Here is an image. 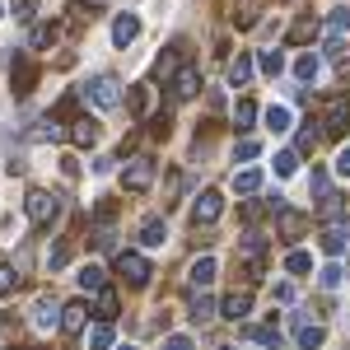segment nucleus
<instances>
[{
  "label": "nucleus",
  "mask_w": 350,
  "mask_h": 350,
  "mask_svg": "<svg viewBox=\"0 0 350 350\" xmlns=\"http://www.w3.org/2000/svg\"><path fill=\"white\" fill-rule=\"evenodd\" d=\"M122 187L126 191H150L154 187V159L150 154H131L122 163Z\"/></svg>",
  "instance_id": "f257e3e1"
},
{
  "label": "nucleus",
  "mask_w": 350,
  "mask_h": 350,
  "mask_svg": "<svg viewBox=\"0 0 350 350\" xmlns=\"http://www.w3.org/2000/svg\"><path fill=\"white\" fill-rule=\"evenodd\" d=\"M24 211L38 229H47V224H56V215H61V196H52V191H28Z\"/></svg>",
  "instance_id": "f03ea898"
},
{
  "label": "nucleus",
  "mask_w": 350,
  "mask_h": 350,
  "mask_svg": "<svg viewBox=\"0 0 350 350\" xmlns=\"http://www.w3.org/2000/svg\"><path fill=\"white\" fill-rule=\"evenodd\" d=\"M117 275H122L126 285H135V290H145L150 275H154V267H150L140 252H117Z\"/></svg>",
  "instance_id": "7ed1b4c3"
},
{
  "label": "nucleus",
  "mask_w": 350,
  "mask_h": 350,
  "mask_svg": "<svg viewBox=\"0 0 350 350\" xmlns=\"http://www.w3.org/2000/svg\"><path fill=\"white\" fill-rule=\"evenodd\" d=\"M84 94L98 103V108H122V80L117 75H94L84 84Z\"/></svg>",
  "instance_id": "20e7f679"
},
{
  "label": "nucleus",
  "mask_w": 350,
  "mask_h": 350,
  "mask_svg": "<svg viewBox=\"0 0 350 350\" xmlns=\"http://www.w3.org/2000/svg\"><path fill=\"white\" fill-rule=\"evenodd\" d=\"M33 84H38V61H33V56H14V61H10V89H14L19 98H28Z\"/></svg>",
  "instance_id": "39448f33"
},
{
  "label": "nucleus",
  "mask_w": 350,
  "mask_h": 350,
  "mask_svg": "<svg viewBox=\"0 0 350 350\" xmlns=\"http://www.w3.org/2000/svg\"><path fill=\"white\" fill-rule=\"evenodd\" d=\"M346 126H350V98H332L327 112H323V135L327 140H341Z\"/></svg>",
  "instance_id": "423d86ee"
},
{
  "label": "nucleus",
  "mask_w": 350,
  "mask_h": 350,
  "mask_svg": "<svg viewBox=\"0 0 350 350\" xmlns=\"http://www.w3.org/2000/svg\"><path fill=\"white\" fill-rule=\"evenodd\" d=\"M219 211H224V201H219V191L215 187H206L201 196H196V206H191V224L201 229V224H215Z\"/></svg>",
  "instance_id": "0eeeda50"
},
{
  "label": "nucleus",
  "mask_w": 350,
  "mask_h": 350,
  "mask_svg": "<svg viewBox=\"0 0 350 350\" xmlns=\"http://www.w3.org/2000/svg\"><path fill=\"white\" fill-rule=\"evenodd\" d=\"M168 89H173V98H196V94H201V70H196V66H178L173 80H168Z\"/></svg>",
  "instance_id": "6e6552de"
},
{
  "label": "nucleus",
  "mask_w": 350,
  "mask_h": 350,
  "mask_svg": "<svg viewBox=\"0 0 350 350\" xmlns=\"http://www.w3.org/2000/svg\"><path fill=\"white\" fill-rule=\"evenodd\" d=\"M295 341H299V350H318L327 341V332L318 323H304V313H295Z\"/></svg>",
  "instance_id": "1a4fd4ad"
},
{
  "label": "nucleus",
  "mask_w": 350,
  "mask_h": 350,
  "mask_svg": "<svg viewBox=\"0 0 350 350\" xmlns=\"http://www.w3.org/2000/svg\"><path fill=\"white\" fill-rule=\"evenodd\" d=\"M247 313H252V295L247 290H239V295H229L219 304V318H229V323H243Z\"/></svg>",
  "instance_id": "9d476101"
},
{
  "label": "nucleus",
  "mask_w": 350,
  "mask_h": 350,
  "mask_svg": "<svg viewBox=\"0 0 350 350\" xmlns=\"http://www.w3.org/2000/svg\"><path fill=\"white\" fill-rule=\"evenodd\" d=\"M304 229H308V215H304V211H280V215H275V234H280V239H299Z\"/></svg>",
  "instance_id": "9b49d317"
},
{
  "label": "nucleus",
  "mask_w": 350,
  "mask_h": 350,
  "mask_svg": "<svg viewBox=\"0 0 350 350\" xmlns=\"http://www.w3.org/2000/svg\"><path fill=\"white\" fill-rule=\"evenodd\" d=\"M61 308H66V304H56L52 295H42L33 304V323L38 327H61Z\"/></svg>",
  "instance_id": "f8f14e48"
},
{
  "label": "nucleus",
  "mask_w": 350,
  "mask_h": 350,
  "mask_svg": "<svg viewBox=\"0 0 350 350\" xmlns=\"http://www.w3.org/2000/svg\"><path fill=\"white\" fill-rule=\"evenodd\" d=\"M163 239H168L163 215H145V219H140V243H145V247H163Z\"/></svg>",
  "instance_id": "ddd939ff"
},
{
  "label": "nucleus",
  "mask_w": 350,
  "mask_h": 350,
  "mask_svg": "<svg viewBox=\"0 0 350 350\" xmlns=\"http://www.w3.org/2000/svg\"><path fill=\"white\" fill-rule=\"evenodd\" d=\"M215 257H211V252H206V257H196V262H191V271H187V280H191V290H206V285H211V280H215Z\"/></svg>",
  "instance_id": "4468645a"
},
{
  "label": "nucleus",
  "mask_w": 350,
  "mask_h": 350,
  "mask_svg": "<svg viewBox=\"0 0 350 350\" xmlns=\"http://www.w3.org/2000/svg\"><path fill=\"white\" fill-rule=\"evenodd\" d=\"M84 323H89V308H84V304H66V308H61V332H66V336H80Z\"/></svg>",
  "instance_id": "2eb2a0df"
},
{
  "label": "nucleus",
  "mask_w": 350,
  "mask_h": 350,
  "mask_svg": "<svg viewBox=\"0 0 350 350\" xmlns=\"http://www.w3.org/2000/svg\"><path fill=\"white\" fill-rule=\"evenodd\" d=\"M135 38H140V19H135V14H117V24H112V42H117V47H131Z\"/></svg>",
  "instance_id": "dca6fc26"
},
{
  "label": "nucleus",
  "mask_w": 350,
  "mask_h": 350,
  "mask_svg": "<svg viewBox=\"0 0 350 350\" xmlns=\"http://www.w3.org/2000/svg\"><path fill=\"white\" fill-rule=\"evenodd\" d=\"M70 140H75L80 150L98 145V122H94V117H75V122H70Z\"/></svg>",
  "instance_id": "f3484780"
},
{
  "label": "nucleus",
  "mask_w": 350,
  "mask_h": 350,
  "mask_svg": "<svg viewBox=\"0 0 350 350\" xmlns=\"http://www.w3.org/2000/svg\"><path fill=\"white\" fill-rule=\"evenodd\" d=\"M247 80H252V56L239 52L234 61H229V84H234V89H243Z\"/></svg>",
  "instance_id": "a211bd4d"
},
{
  "label": "nucleus",
  "mask_w": 350,
  "mask_h": 350,
  "mask_svg": "<svg viewBox=\"0 0 350 350\" xmlns=\"http://www.w3.org/2000/svg\"><path fill=\"white\" fill-rule=\"evenodd\" d=\"M150 108H154V84H135L131 89V112L135 117H150Z\"/></svg>",
  "instance_id": "6ab92c4d"
},
{
  "label": "nucleus",
  "mask_w": 350,
  "mask_h": 350,
  "mask_svg": "<svg viewBox=\"0 0 350 350\" xmlns=\"http://www.w3.org/2000/svg\"><path fill=\"white\" fill-rule=\"evenodd\" d=\"M191 318H196V323H211V318H215V299L206 295V290L191 295Z\"/></svg>",
  "instance_id": "aec40b11"
},
{
  "label": "nucleus",
  "mask_w": 350,
  "mask_h": 350,
  "mask_svg": "<svg viewBox=\"0 0 350 350\" xmlns=\"http://www.w3.org/2000/svg\"><path fill=\"white\" fill-rule=\"evenodd\" d=\"M56 135H61V122H56V117H42V122H33L28 140H33V145H42V140H56Z\"/></svg>",
  "instance_id": "412c9836"
},
{
  "label": "nucleus",
  "mask_w": 350,
  "mask_h": 350,
  "mask_svg": "<svg viewBox=\"0 0 350 350\" xmlns=\"http://www.w3.org/2000/svg\"><path fill=\"white\" fill-rule=\"evenodd\" d=\"M108 271L103 267H84L80 271V290H89V295H98V290H108V280H103Z\"/></svg>",
  "instance_id": "4be33fe9"
},
{
  "label": "nucleus",
  "mask_w": 350,
  "mask_h": 350,
  "mask_svg": "<svg viewBox=\"0 0 350 350\" xmlns=\"http://www.w3.org/2000/svg\"><path fill=\"white\" fill-rule=\"evenodd\" d=\"M323 252L327 257H341V252H346V229H341V224H332L323 234Z\"/></svg>",
  "instance_id": "5701e85b"
},
{
  "label": "nucleus",
  "mask_w": 350,
  "mask_h": 350,
  "mask_svg": "<svg viewBox=\"0 0 350 350\" xmlns=\"http://www.w3.org/2000/svg\"><path fill=\"white\" fill-rule=\"evenodd\" d=\"M318 70H323V61H318L313 52H304V56L295 61V75H299L304 84H308V80H318Z\"/></svg>",
  "instance_id": "b1692460"
},
{
  "label": "nucleus",
  "mask_w": 350,
  "mask_h": 350,
  "mask_svg": "<svg viewBox=\"0 0 350 350\" xmlns=\"http://www.w3.org/2000/svg\"><path fill=\"white\" fill-rule=\"evenodd\" d=\"M56 38H61V28H56V24H38V28H33V42H28V47H33V52H42V47H52Z\"/></svg>",
  "instance_id": "393cba45"
},
{
  "label": "nucleus",
  "mask_w": 350,
  "mask_h": 350,
  "mask_svg": "<svg viewBox=\"0 0 350 350\" xmlns=\"http://www.w3.org/2000/svg\"><path fill=\"white\" fill-rule=\"evenodd\" d=\"M257 187H262V173H257V168H243V173H234V191L252 196Z\"/></svg>",
  "instance_id": "a878e982"
},
{
  "label": "nucleus",
  "mask_w": 350,
  "mask_h": 350,
  "mask_svg": "<svg viewBox=\"0 0 350 350\" xmlns=\"http://www.w3.org/2000/svg\"><path fill=\"white\" fill-rule=\"evenodd\" d=\"M318 19H313V14H308V19H299L295 28H290V42H308V38H318Z\"/></svg>",
  "instance_id": "bb28decb"
},
{
  "label": "nucleus",
  "mask_w": 350,
  "mask_h": 350,
  "mask_svg": "<svg viewBox=\"0 0 350 350\" xmlns=\"http://www.w3.org/2000/svg\"><path fill=\"white\" fill-rule=\"evenodd\" d=\"M295 168H299V150H280L275 154V178H290Z\"/></svg>",
  "instance_id": "cd10ccee"
},
{
  "label": "nucleus",
  "mask_w": 350,
  "mask_h": 350,
  "mask_svg": "<svg viewBox=\"0 0 350 350\" xmlns=\"http://www.w3.org/2000/svg\"><path fill=\"white\" fill-rule=\"evenodd\" d=\"M252 122H257V108H252L247 98H239V108H234V126H239V131H247Z\"/></svg>",
  "instance_id": "c85d7f7f"
},
{
  "label": "nucleus",
  "mask_w": 350,
  "mask_h": 350,
  "mask_svg": "<svg viewBox=\"0 0 350 350\" xmlns=\"http://www.w3.org/2000/svg\"><path fill=\"white\" fill-rule=\"evenodd\" d=\"M112 346V323H98L89 332V350H108Z\"/></svg>",
  "instance_id": "c756f323"
},
{
  "label": "nucleus",
  "mask_w": 350,
  "mask_h": 350,
  "mask_svg": "<svg viewBox=\"0 0 350 350\" xmlns=\"http://www.w3.org/2000/svg\"><path fill=\"white\" fill-rule=\"evenodd\" d=\"M267 126L271 131H290V108H280V103L267 108Z\"/></svg>",
  "instance_id": "7c9ffc66"
},
{
  "label": "nucleus",
  "mask_w": 350,
  "mask_h": 350,
  "mask_svg": "<svg viewBox=\"0 0 350 350\" xmlns=\"http://www.w3.org/2000/svg\"><path fill=\"white\" fill-rule=\"evenodd\" d=\"M285 271H290V275H304V271H313V257H308V252H290V257H285Z\"/></svg>",
  "instance_id": "2f4dec72"
},
{
  "label": "nucleus",
  "mask_w": 350,
  "mask_h": 350,
  "mask_svg": "<svg viewBox=\"0 0 350 350\" xmlns=\"http://www.w3.org/2000/svg\"><path fill=\"white\" fill-rule=\"evenodd\" d=\"M98 318H103V323L117 318V295H112V290H98Z\"/></svg>",
  "instance_id": "473e14b6"
},
{
  "label": "nucleus",
  "mask_w": 350,
  "mask_h": 350,
  "mask_svg": "<svg viewBox=\"0 0 350 350\" xmlns=\"http://www.w3.org/2000/svg\"><path fill=\"white\" fill-rule=\"evenodd\" d=\"M66 262H70V243H52V252H47V267L61 271Z\"/></svg>",
  "instance_id": "72a5a7b5"
},
{
  "label": "nucleus",
  "mask_w": 350,
  "mask_h": 350,
  "mask_svg": "<svg viewBox=\"0 0 350 350\" xmlns=\"http://www.w3.org/2000/svg\"><path fill=\"white\" fill-rule=\"evenodd\" d=\"M318 285H323V290H336V285H341V267H336V262H327V267L318 271Z\"/></svg>",
  "instance_id": "f704fd0d"
},
{
  "label": "nucleus",
  "mask_w": 350,
  "mask_h": 350,
  "mask_svg": "<svg viewBox=\"0 0 350 350\" xmlns=\"http://www.w3.org/2000/svg\"><path fill=\"white\" fill-rule=\"evenodd\" d=\"M257 66H262L267 75H280V70H285V56H280V52H262V61H257Z\"/></svg>",
  "instance_id": "c9c22d12"
},
{
  "label": "nucleus",
  "mask_w": 350,
  "mask_h": 350,
  "mask_svg": "<svg viewBox=\"0 0 350 350\" xmlns=\"http://www.w3.org/2000/svg\"><path fill=\"white\" fill-rule=\"evenodd\" d=\"M252 336H257V341H262V346L280 350V327H257V332H252Z\"/></svg>",
  "instance_id": "e433bc0d"
},
{
  "label": "nucleus",
  "mask_w": 350,
  "mask_h": 350,
  "mask_svg": "<svg viewBox=\"0 0 350 350\" xmlns=\"http://www.w3.org/2000/svg\"><path fill=\"white\" fill-rule=\"evenodd\" d=\"M323 219H341V196H336V191L323 196Z\"/></svg>",
  "instance_id": "4c0bfd02"
},
{
  "label": "nucleus",
  "mask_w": 350,
  "mask_h": 350,
  "mask_svg": "<svg viewBox=\"0 0 350 350\" xmlns=\"http://www.w3.org/2000/svg\"><path fill=\"white\" fill-rule=\"evenodd\" d=\"M308 187L318 191V201H323L327 191H332V187H327V173H323V168H313V183H308Z\"/></svg>",
  "instance_id": "58836bf2"
},
{
  "label": "nucleus",
  "mask_w": 350,
  "mask_h": 350,
  "mask_svg": "<svg viewBox=\"0 0 350 350\" xmlns=\"http://www.w3.org/2000/svg\"><path fill=\"white\" fill-rule=\"evenodd\" d=\"M14 280H19L14 271H10V267H0V299H5V295H10V290H14Z\"/></svg>",
  "instance_id": "ea45409f"
},
{
  "label": "nucleus",
  "mask_w": 350,
  "mask_h": 350,
  "mask_svg": "<svg viewBox=\"0 0 350 350\" xmlns=\"http://www.w3.org/2000/svg\"><path fill=\"white\" fill-rule=\"evenodd\" d=\"M257 154H262L257 140H239V159H257Z\"/></svg>",
  "instance_id": "a19ab883"
},
{
  "label": "nucleus",
  "mask_w": 350,
  "mask_h": 350,
  "mask_svg": "<svg viewBox=\"0 0 350 350\" xmlns=\"http://www.w3.org/2000/svg\"><path fill=\"white\" fill-rule=\"evenodd\" d=\"M33 10H38V0H14V19H33Z\"/></svg>",
  "instance_id": "79ce46f5"
},
{
  "label": "nucleus",
  "mask_w": 350,
  "mask_h": 350,
  "mask_svg": "<svg viewBox=\"0 0 350 350\" xmlns=\"http://www.w3.org/2000/svg\"><path fill=\"white\" fill-rule=\"evenodd\" d=\"M163 350H191V336H168Z\"/></svg>",
  "instance_id": "37998d69"
},
{
  "label": "nucleus",
  "mask_w": 350,
  "mask_h": 350,
  "mask_svg": "<svg viewBox=\"0 0 350 350\" xmlns=\"http://www.w3.org/2000/svg\"><path fill=\"white\" fill-rule=\"evenodd\" d=\"M332 24L341 28V33H350V10H336V14H332Z\"/></svg>",
  "instance_id": "c03bdc74"
},
{
  "label": "nucleus",
  "mask_w": 350,
  "mask_h": 350,
  "mask_svg": "<svg viewBox=\"0 0 350 350\" xmlns=\"http://www.w3.org/2000/svg\"><path fill=\"white\" fill-rule=\"evenodd\" d=\"M336 173H341V178H350V150H341V154H336Z\"/></svg>",
  "instance_id": "a18cd8bd"
},
{
  "label": "nucleus",
  "mask_w": 350,
  "mask_h": 350,
  "mask_svg": "<svg viewBox=\"0 0 350 350\" xmlns=\"http://www.w3.org/2000/svg\"><path fill=\"white\" fill-rule=\"evenodd\" d=\"M219 350H234V346H219Z\"/></svg>",
  "instance_id": "49530a36"
},
{
  "label": "nucleus",
  "mask_w": 350,
  "mask_h": 350,
  "mask_svg": "<svg viewBox=\"0 0 350 350\" xmlns=\"http://www.w3.org/2000/svg\"><path fill=\"white\" fill-rule=\"evenodd\" d=\"M122 350H135V346H122Z\"/></svg>",
  "instance_id": "de8ad7c7"
},
{
  "label": "nucleus",
  "mask_w": 350,
  "mask_h": 350,
  "mask_svg": "<svg viewBox=\"0 0 350 350\" xmlns=\"http://www.w3.org/2000/svg\"><path fill=\"white\" fill-rule=\"evenodd\" d=\"M0 14H5V10H0Z\"/></svg>",
  "instance_id": "09e8293b"
}]
</instances>
